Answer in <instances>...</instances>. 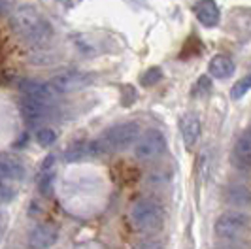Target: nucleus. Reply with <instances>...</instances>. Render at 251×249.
Segmentation results:
<instances>
[{"instance_id": "f257e3e1", "label": "nucleus", "mask_w": 251, "mask_h": 249, "mask_svg": "<svg viewBox=\"0 0 251 249\" xmlns=\"http://www.w3.org/2000/svg\"><path fill=\"white\" fill-rule=\"evenodd\" d=\"M12 25L17 36L30 46H44L50 42L51 34H53L48 19L40 13V10H36L30 4H23L13 12Z\"/></svg>"}, {"instance_id": "f03ea898", "label": "nucleus", "mask_w": 251, "mask_h": 249, "mask_svg": "<svg viewBox=\"0 0 251 249\" xmlns=\"http://www.w3.org/2000/svg\"><path fill=\"white\" fill-rule=\"evenodd\" d=\"M140 136V126L138 123H119L110 126L99 142L91 144L89 149H93V153H102V151H123L126 148H130L134 142H138Z\"/></svg>"}, {"instance_id": "7ed1b4c3", "label": "nucleus", "mask_w": 251, "mask_h": 249, "mask_svg": "<svg viewBox=\"0 0 251 249\" xmlns=\"http://www.w3.org/2000/svg\"><path fill=\"white\" fill-rule=\"evenodd\" d=\"M130 221L134 224V228L140 230V232H146V234L157 232L164 223L163 208L155 200L142 199L132 206V210H130Z\"/></svg>"}, {"instance_id": "20e7f679", "label": "nucleus", "mask_w": 251, "mask_h": 249, "mask_svg": "<svg viewBox=\"0 0 251 249\" xmlns=\"http://www.w3.org/2000/svg\"><path fill=\"white\" fill-rule=\"evenodd\" d=\"M251 224L250 215L244 212H226L217 217L214 224L215 236L221 240H236L248 232Z\"/></svg>"}, {"instance_id": "39448f33", "label": "nucleus", "mask_w": 251, "mask_h": 249, "mask_svg": "<svg viewBox=\"0 0 251 249\" xmlns=\"http://www.w3.org/2000/svg\"><path fill=\"white\" fill-rule=\"evenodd\" d=\"M93 75L85 72H63L50 79V85L55 95H64V93H77L81 89H87L93 83Z\"/></svg>"}, {"instance_id": "423d86ee", "label": "nucleus", "mask_w": 251, "mask_h": 249, "mask_svg": "<svg viewBox=\"0 0 251 249\" xmlns=\"http://www.w3.org/2000/svg\"><path fill=\"white\" fill-rule=\"evenodd\" d=\"M166 148V140L161 130H148L144 136L140 138L134 146V155L142 161H150L159 157Z\"/></svg>"}, {"instance_id": "0eeeda50", "label": "nucleus", "mask_w": 251, "mask_h": 249, "mask_svg": "<svg viewBox=\"0 0 251 249\" xmlns=\"http://www.w3.org/2000/svg\"><path fill=\"white\" fill-rule=\"evenodd\" d=\"M19 89L25 95V99L32 100V102H38V104L48 106V108H51L55 104V97L57 95L53 93V89L48 83H38V81L25 79V81L19 83Z\"/></svg>"}, {"instance_id": "6e6552de", "label": "nucleus", "mask_w": 251, "mask_h": 249, "mask_svg": "<svg viewBox=\"0 0 251 249\" xmlns=\"http://www.w3.org/2000/svg\"><path fill=\"white\" fill-rule=\"evenodd\" d=\"M59 238V228L51 223L38 224L28 236V246L32 249H50Z\"/></svg>"}, {"instance_id": "1a4fd4ad", "label": "nucleus", "mask_w": 251, "mask_h": 249, "mask_svg": "<svg viewBox=\"0 0 251 249\" xmlns=\"http://www.w3.org/2000/svg\"><path fill=\"white\" fill-rule=\"evenodd\" d=\"M195 17L201 21L204 26H215L219 23V8L214 0H199L193 6Z\"/></svg>"}, {"instance_id": "9d476101", "label": "nucleus", "mask_w": 251, "mask_h": 249, "mask_svg": "<svg viewBox=\"0 0 251 249\" xmlns=\"http://www.w3.org/2000/svg\"><path fill=\"white\" fill-rule=\"evenodd\" d=\"M181 136H183V144L187 149H193L199 142L201 136V123L199 117L195 113H185L181 119Z\"/></svg>"}, {"instance_id": "9b49d317", "label": "nucleus", "mask_w": 251, "mask_h": 249, "mask_svg": "<svg viewBox=\"0 0 251 249\" xmlns=\"http://www.w3.org/2000/svg\"><path fill=\"white\" fill-rule=\"evenodd\" d=\"M0 177L8 181H21L25 177V168L17 159L0 155Z\"/></svg>"}, {"instance_id": "f8f14e48", "label": "nucleus", "mask_w": 251, "mask_h": 249, "mask_svg": "<svg viewBox=\"0 0 251 249\" xmlns=\"http://www.w3.org/2000/svg\"><path fill=\"white\" fill-rule=\"evenodd\" d=\"M50 110L51 108H48V106H42V104L32 102V100L28 99L21 100V113H23V117H25L26 121L32 124L44 121L50 115Z\"/></svg>"}, {"instance_id": "ddd939ff", "label": "nucleus", "mask_w": 251, "mask_h": 249, "mask_svg": "<svg viewBox=\"0 0 251 249\" xmlns=\"http://www.w3.org/2000/svg\"><path fill=\"white\" fill-rule=\"evenodd\" d=\"M210 74L217 79H226L234 74V62L230 61L226 55H215L210 61Z\"/></svg>"}, {"instance_id": "4468645a", "label": "nucleus", "mask_w": 251, "mask_h": 249, "mask_svg": "<svg viewBox=\"0 0 251 249\" xmlns=\"http://www.w3.org/2000/svg\"><path fill=\"white\" fill-rule=\"evenodd\" d=\"M226 202L234 208H248L251 206V193L242 185H234L226 191L225 195Z\"/></svg>"}, {"instance_id": "2eb2a0df", "label": "nucleus", "mask_w": 251, "mask_h": 249, "mask_svg": "<svg viewBox=\"0 0 251 249\" xmlns=\"http://www.w3.org/2000/svg\"><path fill=\"white\" fill-rule=\"evenodd\" d=\"M161 79H163V68L151 66V68H148L144 74L140 75V85H142V87H153V85H157Z\"/></svg>"}, {"instance_id": "dca6fc26", "label": "nucleus", "mask_w": 251, "mask_h": 249, "mask_svg": "<svg viewBox=\"0 0 251 249\" xmlns=\"http://www.w3.org/2000/svg\"><path fill=\"white\" fill-rule=\"evenodd\" d=\"M250 91H251V74H248L244 75V77H240L238 81L232 85V89H230V99L240 100L242 97H246Z\"/></svg>"}, {"instance_id": "f3484780", "label": "nucleus", "mask_w": 251, "mask_h": 249, "mask_svg": "<svg viewBox=\"0 0 251 249\" xmlns=\"http://www.w3.org/2000/svg\"><path fill=\"white\" fill-rule=\"evenodd\" d=\"M53 179H55V174L51 170H46V172L40 174V177H38V191H40V195L51 197V193H53Z\"/></svg>"}, {"instance_id": "a211bd4d", "label": "nucleus", "mask_w": 251, "mask_h": 249, "mask_svg": "<svg viewBox=\"0 0 251 249\" xmlns=\"http://www.w3.org/2000/svg\"><path fill=\"white\" fill-rule=\"evenodd\" d=\"M15 199V187H12V181L0 177V204H8Z\"/></svg>"}, {"instance_id": "6ab92c4d", "label": "nucleus", "mask_w": 251, "mask_h": 249, "mask_svg": "<svg viewBox=\"0 0 251 249\" xmlns=\"http://www.w3.org/2000/svg\"><path fill=\"white\" fill-rule=\"evenodd\" d=\"M55 132L51 128H40L36 132V142L42 146V148H50L51 144L55 142Z\"/></svg>"}, {"instance_id": "aec40b11", "label": "nucleus", "mask_w": 251, "mask_h": 249, "mask_svg": "<svg viewBox=\"0 0 251 249\" xmlns=\"http://www.w3.org/2000/svg\"><path fill=\"white\" fill-rule=\"evenodd\" d=\"M210 87H212V81L208 79V75H202L201 79H199V83H197V95H204V93H208L210 91Z\"/></svg>"}, {"instance_id": "412c9836", "label": "nucleus", "mask_w": 251, "mask_h": 249, "mask_svg": "<svg viewBox=\"0 0 251 249\" xmlns=\"http://www.w3.org/2000/svg\"><path fill=\"white\" fill-rule=\"evenodd\" d=\"M13 4H15V0H0V13L10 12Z\"/></svg>"}, {"instance_id": "4be33fe9", "label": "nucleus", "mask_w": 251, "mask_h": 249, "mask_svg": "<svg viewBox=\"0 0 251 249\" xmlns=\"http://www.w3.org/2000/svg\"><path fill=\"white\" fill-rule=\"evenodd\" d=\"M144 249H163V248L157 242H148V244H144Z\"/></svg>"}]
</instances>
